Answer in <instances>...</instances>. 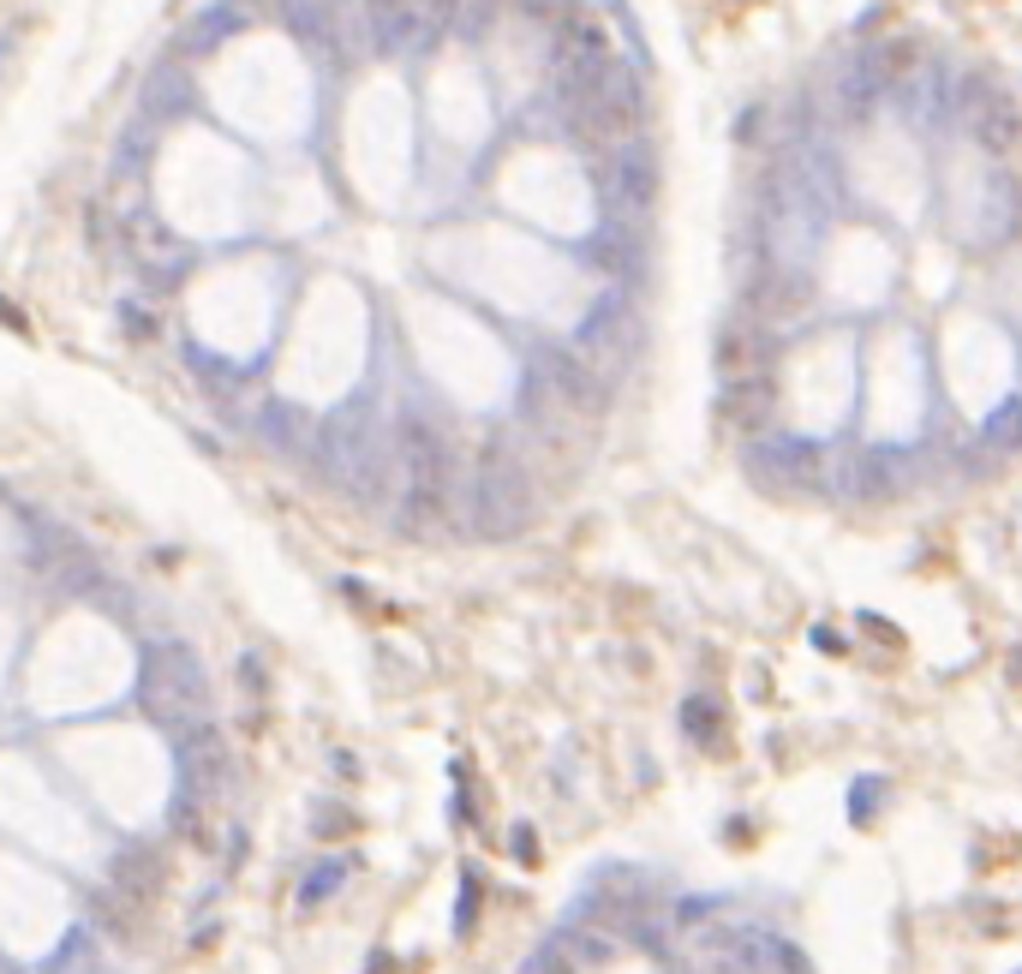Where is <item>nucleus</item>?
<instances>
[{
	"label": "nucleus",
	"mask_w": 1022,
	"mask_h": 974,
	"mask_svg": "<svg viewBox=\"0 0 1022 974\" xmlns=\"http://www.w3.org/2000/svg\"><path fill=\"white\" fill-rule=\"evenodd\" d=\"M180 777L186 789H192V801H215V795L227 789V777H234V748H227V735L215 730V723H192V730H180Z\"/></svg>",
	"instance_id": "obj_4"
},
{
	"label": "nucleus",
	"mask_w": 1022,
	"mask_h": 974,
	"mask_svg": "<svg viewBox=\"0 0 1022 974\" xmlns=\"http://www.w3.org/2000/svg\"><path fill=\"white\" fill-rule=\"evenodd\" d=\"M975 139L987 144V150H999V156H1004V150H1017V144H1022V114H1017L1011 102H992L987 114L975 120Z\"/></svg>",
	"instance_id": "obj_10"
},
{
	"label": "nucleus",
	"mask_w": 1022,
	"mask_h": 974,
	"mask_svg": "<svg viewBox=\"0 0 1022 974\" xmlns=\"http://www.w3.org/2000/svg\"><path fill=\"white\" fill-rule=\"evenodd\" d=\"M1011 682H1022V652L1011 657Z\"/></svg>",
	"instance_id": "obj_22"
},
{
	"label": "nucleus",
	"mask_w": 1022,
	"mask_h": 974,
	"mask_svg": "<svg viewBox=\"0 0 1022 974\" xmlns=\"http://www.w3.org/2000/svg\"><path fill=\"white\" fill-rule=\"evenodd\" d=\"M681 723H688V735H700V742H718V730H724V706H718L712 694H693L688 706H681Z\"/></svg>",
	"instance_id": "obj_12"
},
{
	"label": "nucleus",
	"mask_w": 1022,
	"mask_h": 974,
	"mask_svg": "<svg viewBox=\"0 0 1022 974\" xmlns=\"http://www.w3.org/2000/svg\"><path fill=\"white\" fill-rule=\"evenodd\" d=\"M162 879H168V861H162L156 849H126V855L114 861V873H108V885L138 897V903H156Z\"/></svg>",
	"instance_id": "obj_7"
},
{
	"label": "nucleus",
	"mask_w": 1022,
	"mask_h": 974,
	"mask_svg": "<svg viewBox=\"0 0 1022 974\" xmlns=\"http://www.w3.org/2000/svg\"><path fill=\"white\" fill-rule=\"evenodd\" d=\"M652 186H658V180H652V162L640 156V150H629V156L616 162V180H610V191H616L622 203H646Z\"/></svg>",
	"instance_id": "obj_11"
},
{
	"label": "nucleus",
	"mask_w": 1022,
	"mask_h": 974,
	"mask_svg": "<svg viewBox=\"0 0 1022 974\" xmlns=\"http://www.w3.org/2000/svg\"><path fill=\"white\" fill-rule=\"evenodd\" d=\"M341 879H347V867H341V861H318V867H311V879L299 885V903H306V909H318L323 897H335V890H341Z\"/></svg>",
	"instance_id": "obj_13"
},
{
	"label": "nucleus",
	"mask_w": 1022,
	"mask_h": 974,
	"mask_svg": "<svg viewBox=\"0 0 1022 974\" xmlns=\"http://www.w3.org/2000/svg\"><path fill=\"white\" fill-rule=\"evenodd\" d=\"M473 915H479V873H467V879H460V909H455V932H460V939L473 932Z\"/></svg>",
	"instance_id": "obj_14"
},
{
	"label": "nucleus",
	"mask_w": 1022,
	"mask_h": 974,
	"mask_svg": "<svg viewBox=\"0 0 1022 974\" xmlns=\"http://www.w3.org/2000/svg\"><path fill=\"white\" fill-rule=\"evenodd\" d=\"M563 951L575 956V963H586V969H604L610 956L622 951V939H616L604 921H575V927L563 932Z\"/></svg>",
	"instance_id": "obj_9"
},
{
	"label": "nucleus",
	"mask_w": 1022,
	"mask_h": 974,
	"mask_svg": "<svg viewBox=\"0 0 1022 974\" xmlns=\"http://www.w3.org/2000/svg\"><path fill=\"white\" fill-rule=\"evenodd\" d=\"M138 706L149 723L162 730H192V723H210V682H203L198 652L186 646H149L144 652V682H138Z\"/></svg>",
	"instance_id": "obj_3"
},
{
	"label": "nucleus",
	"mask_w": 1022,
	"mask_h": 974,
	"mask_svg": "<svg viewBox=\"0 0 1022 974\" xmlns=\"http://www.w3.org/2000/svg\"><path fill=\"white\" fill-rule=\"evenodd\" d=\"M747 311H754V323H789L808 311V281L801 276H784V269H771V276L754 281V294H747Z\"/></svg>",
	"instance_id": "obj_6"
},
{
	"label": "nucleus",
	"mask_w": 1022,
	"mask_h": 974,
	"mask_svg": "<svg viewBox=\"0 0 1022 974\" xmlns=\"http://www.w3.org/2000/svg\"><path fill=\"white\" fill-rule=\"evenodd\" d=\"M240 688L252 694V699H264V694H269V669H264V657H257V652H245V657H240Z\"/></svg>",
	"instance_id": "obj_15"
},
{
	"label": "nucleus",
	"mask_w": 1022,
	"mask_h": 974,
	"mask_svg": "<svg viewBox=\"0 0 1022 974\" xmlns=\"http://www.w3.org/2000/svg\"><path fill=\"white\" fill-rule=\"evenodd\" d=\"M992 443H1004V449H1022V407H1004V419L992 424Z\"/></svg>",
	"instance_id": "obj_16"
},
{
	"label": "nucleus",
	"mask_w": 1022,
	"mask_h": 974,
	"mask_svg": "<svg viewBox=\"0 0 1022 974\" xmlns=\"http://www.w3.org/2000/svg\"><path fill=\"white\" fill-rule=\"evenodd\" d=\"M514 855H521V861H538V837H533V831H526V826H521V831H514Z\"/></svg>",
	"instance_id": "obj_20"
},
{
	"label": "nucleus",
	"mask_w": 1022,
	"mask_h": 974,
	"mask_svg": "<svg viewBox=\"0 0 1022 974\" xmlns=\"http://www.w3.org/2000/svg\"><path fill=\"white\" fill-rule=\"evenodd\" d=\"M521 7H533L538 19H551V12H563V0H521Z\"/></svg>",
	"instance_id": "obj_21"
},
{
	"label": "nucleus",
	"mask_w": 1022,
	"mask_h": 974,
	"mask_svg": "<svg viewBox=\"0 0 1022 974\" xmlns=\"http://www.w3.org/2000/svg\"><path fill=\"white\" fill-rule=\"evenodd\" d=\"M90 921H97V932H108L114 944H144L149 903L126 897V890H114V885H97L90 890Z\"/></svg>",
	"instance_id": "obj_5"
},
{
	"label": "nucleus",
	"mask_w": 1022,
	"mask_h": 974,
	"mask_svg": "<svg viewBox=\"0 0 1022 974\" xmlns=\"http://www.w3.org/2000/svg\"><path fill=\"white\" fill-rule=\"evenodd\" d=\"M180 837H192V843H198V849H210V826H203V813H198V801H192V807H186V801H180Z\"/></svg>",
	"instance_id": "obj_18"
},
{
	"label": "nucleus",
	"mask_w": 1022,
	"mask_h": 974,
	"mask_svg": "<svg viewBox=\"0 0 1022 974\" xmlns=\"http://www.w3.org/2000/svg\"><path fill=\"white\" fill-rule=\"evenodd\" d=\"M395 527L401 532H431L448 514V490H455V461H448L443 431H431L425 419H407L395 436Z\"/></svg>",
	"instance_id": "obj_1"
},
{
	"label": "nucleus",
	"mask_w": 1022,
	"mask_h": 974,
	"mask_svg": "<svg viewBox=\"0 0 1022 974\" xmlns=\"http://www.w3.org/2000/svg\"><path fill=\"white\" fill-rule=\"evenodd\" d=\"M521 974H568V963H563V951H544V956H533Z\"/></svg>",
	"instance_id": "obj_19"
},
{
	"label": "nucleus",
	"mask_w": 1022,
	"mask_h": 974,
	"mask_svg": "<svg viewBox=\"0 0 1022 974\" xmlns=\"http://www.w3.org/2000/svg\"><path fill=\"white\" fill-rule=\"evenodd\" d=\"M311 831H318V837H341V831H353V813H347V807H330V801H323V807H318V826H311Z\"/></svg>",
	"instance_id": "obj_17"
},
{
	"label": "nucleus",
	"mask_w": 1022,
	"mask_h": 974,
	"mask_svg": "<svg viewBox=\"0 0 1022 974\" xmlns=\"http://www.w3.org/2000/svg\"><path fill=\"white\" fill-rule=\"evenodd\" d=\"M533 514H538V502H533V473H526V461L514 455V449L490 443L479 455V466H473V490H467L473 532H479V539H514Z\"/></svg>",
	"instance_id": "obj_2"
},
{
	"label": "nucleus",
	"mask_w": 1022,
	"mask_h": 974,
	"mask_svg": "<svg viewBox=\"0 0 1022 974\" xmlns=\"http://www.w3.org/2000/svg\"><path fill=\"white\" fill-rule=\"evenodd\" d=\"M724 413L742 424V431H759L771 419V383L766 377H735L724 395Z\"/></svg>",
	"instance_id": "obj_8"
}]
</instances>
